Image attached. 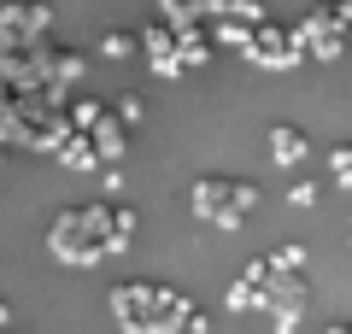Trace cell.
I'll return each instance as SVG.
<instances>
[{
  "label": "cell",
  "mask_w": 352,
  "mask_h": 334,
  "mask_svg": "<svg viewBox=\"0 0 352 334\" xmlns=\"http://www.w3.org/2000/svg\"><path fill=\"white\" fill-rule=\"evenodd\" d=\"M300 153H305L300 135H276V159H300Z\"/></svg>",
  "instance_id": "obj_1"
}]
</instances>
